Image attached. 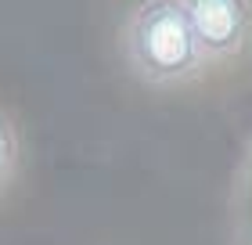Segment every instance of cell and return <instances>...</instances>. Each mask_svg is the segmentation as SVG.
I'll return each mask as SVG.
<instances>
[{
	"instance_id": "6da1fadb",
	"label": "cell",
	"mask_w": 252,
	"mask_h": 245,
	"mask_svg": "<svg viewBox=\"0 0 252 245\" xmlns=\"http://www.w3.org/2000/svg\"><path fill=\"white\" fill-rule=\"evenodd\" d=\"M123 58L148 87H177L202 76L205 51L184 0H144L123 26Z\"/></svg>"
},
{
	"instance_id": "3957f363",
	"label": "cell",
	"mask_w": 252,
	"mask_h": 245,
	"mask_svg": "<svg viewBox=\"0 0 252 245\" xmlns=\"http://www.w3.org/2000/svg\"><path fill=\"white\" fill-rule=\"evenodd\" d=\"M11 166H15V134H11L7 119L0 115V188L11 177Z\"/></svg>"
},
{
	"instance_id": "7a4b0ae2",
	"label": "cell",
	"mask_w": 252,
	"mask_h": 245,
	"mask_svg": "<svg viewBox=\"0 0 252 245\" xmlns=\"http://www.w3.org/2000/svg\"><path fill=\"white\" fill-rule=\"evenodd\" d=\"M205 58H231L252 29V0H184Z\"/></svg>"
}]
</instances>
